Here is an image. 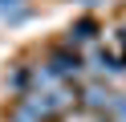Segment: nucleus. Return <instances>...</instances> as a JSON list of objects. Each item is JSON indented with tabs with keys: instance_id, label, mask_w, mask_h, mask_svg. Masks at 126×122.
I'll return each instance as SVG.
<instances>
[{
	"instance_id": "1",
	"label": "nucleus",
	"mask_w": 126,
	"mask_h": 122,
	"mask_svg": "<svg viewBox=\"0 0 126 122\" xmlns=\"http://www.w3.org/2000/svg\"><path fill=\"white\" fill-rule=\"evenodd\" d=\"M45 65H49L61 81H77V77L85 73V57H81V49H73V45H57V49H49Z\"/></svg>"
},
{
	"instance_id": "2",
	"label": "nucleus",
	"mask_w": 126,
	"mask_h": 122,
	"mask_svg": "<svg viewBox=\"0 0 126 122\" xmlns=\"http://www.w3.org/2000/svg\"><path fill=\"white\" fill-rule=\"evenodd\" d=\"M110 102H114V89L106 86V81H90V86H77V106H85V110H98L106 114Z\"/></svg>"
},
{
	"instance_id": "3",
	"label": "nucleus",
	"mask_w": 126,
	"mask_h": 122,
	"mask_svg": "<svg viewBox=\"0 0 126 122\" xmlns=\"http://www.w3.org/2000/svg\"><path fill=\"white\" fill-rule=\"evenodd\" d=\"M98 20L94 16H81V20H73L69 24V37H65V45H73V49H81V45H90V41H98Z\"/></svg>"
},
{
	"instance_id": "4",
	"label": "nucleus",
	"mask_w": 126,
	"mask_h": 122,
	"mask_svg": "<svg viewBox=\"0 0 126 122\" xmlns=\"http://www.w3.org/2000/svg\"><path fill=\"white\" fill-rule=\"evenodd\" d=\"M8 122H41V118H37V110L16 94V98H12V106H8Z\"/></svg>"
},
{
	"instance_id": "5",
	"label": "nucleus",
	"mask_w": 126,
	"mask_h": 122,
	"mask_svg": "<svg viewBox=\"0 0 126 122\" xmlns=\"http://www.w3.org/2000/svg\"><path fill=\"white\" fill-rule=\"evenodd\" d=\"M0 12L8 16V20H25L29 8H25V0H0Z\"/></svg>"
},
{
	"instance_id": "6",
	"label": "nucleus",
	"mask_w": 126,
	"mask_h": 122,
	"mask_svg": "<svg viewBox=\"0 0 126 122\" xmlns=\"http://www.w3.org/2000/svg\"><path fill=\"white\" fill-rule=\"evenodd\" d=\"M81 4H102V0H81Z\"/></svg>"
}]
</instances>
